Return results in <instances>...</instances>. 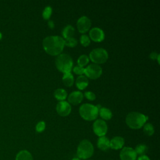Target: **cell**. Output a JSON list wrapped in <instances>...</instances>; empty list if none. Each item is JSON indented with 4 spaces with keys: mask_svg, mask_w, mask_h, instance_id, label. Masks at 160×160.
<instances>
[{
    "mask_svg": "<svg viewBox=\"0 0 160 160\" xmlns=\"http://www.w3.org/2000/svg\"><path fill=\"white\" fill-rule=\"evenodd\" d=\"M90 59L96 64L105 62L108 58V54L106 49L99 48L92 49L89 53Z\"/></svg>",
    "mask_w": 160,
    "mask_h": 160,
    "instance_id": "cell-6",
    "label": "cell"
},
{
    "mask_svg": "<svg viewBox=\"0 0 160 160\" xmlns=\"http://www.w3.org/2000/svg\"><path fill=\"white\" fill-rule=\"evenodd\" d=\"M71 108L68 102L61 101L56 105V111L58 113L62 116H66L71 112Z\"/></svg>",
    "mask_w": 160,
    "mask_h": 160,
    "instance_id": "cell-11",
    "label": "cell"
},
{
    "mask_svg": "<svg viewBox=\"0 0 160 160\" xmlns=\"http://www.w3.org/2000/svg\"><path fill=\"white\" fill-rule=\"evenodd\" d=\"M94 132L99 137L104 136L108 131V126L106 122L102 119L96 120L92 126Z\"/></svg>",
    "mask_w": 160,
    "mask_h": 160,
    "instance_id": "cell-8",
    "label": "cell"
},
{
    "mask_svg": "<svg viewBox=\"0 0 160 160\" xmlns=\"http://www.w3.org/2000/svg\"><path fill=\"white\" fill-rule=\"evenodd\" d=\"M71 160H81V159H80L79 158H78L76 157V158H73Z\"/></svg>",
    "mask_w": 160,
    "mask_h": 160,
    "instance_id": "cell-34",
    "label": "cell"
},
{
    "mask_svg": "<svg viewBox=\"0 0 160 160\" xmlns=\"http://www.w3.org/2000/svg\"><path fill=\"white\" fill-rule=\"evenodd\" d=\"M98 148L103 151H108L109 148V139L105 136L99 137L97 141Z\"/></svg>",
    "mask_w": 160,
    "mask_h": 160,
    "instance_id": "cell-15",
    "label": "cell"
},
{
    "mask_svg": "<svg viewBox=\"0 0 160 160\" xmlns=\"http://www.w3.org/2000/svg\"><path fill=\"white\" fill-rule=\"evenodd\" d=\"M84 96L87 99L91 101H93L96 98L95 94L91 91H86L84 92Z\"/></svg>",
    "mask_w": 160,
    "mask_h": 160,
    "instance_id": "cell-30",
    "label": "cell"
},
{
    "mask_svg": "<svg viewBox=\"0 0 160 160\" xmlns=\"http://www.w3.org/2000/svg\"><path fill=\"white\" fill-rule=\"evenodd\" d=\"M2 38V34H1V33L0 32V39Z\"/></svg>",
    "mask_w": 160,
    "mask_h": 160,
    "instance_id": "cell-35",
    "label": "cell"
},
{
    "mask_svg": "<svg viewBox=\"0 0 160 160\" xmlns=\"http://www.w3.org/2000/svg\"><path fill=\"white\" fill-rule=\"evenodd\" d=\"M79 111L81 116L87 121L94 120L98 115V109L96 106L89 103L82 104Z\"/></svg>",
    "mask_w": 160,
    "mask_h": 160,
    "instance_id": "cell-5",
    "label": "cell"
},
{
    "mask_svg": "<svg viewBox=\"0 0 160 160\" xmlns=\"http://www.w3.org/2000/svg\"><path fill=\"white\" fill-rule=\"evenodd\" d=\"M90 38L96 42L102 41L104 38V34L103 31L99 28H93L89 31Z\"/></svg>",
    "mask_w": 160,
    "mask_h": 160,
    "instance_id": "cell-12",
    "label": "cell"
},
{
    "mask_svg": "<svg viewBox=\"0 0 160 160\" xmlns=\"http://www.w3.org/2000/svg\"><path fill=\"white\" fill-rule=\"evenodd\" d=\"M143 131L147 136H151L154 134V129L153 126L151 123H147L143 126Z\"/></svg>",
    "mask_w": 160,
    "mask_h": 160,
    "instance_id": "cell-23",
    "label": "cell"
},
{
    "mask_svg": "<svg viewBox=\"0 0 160 160\" xmlns=\"http://www.w3.org/2000/svg\"><path fill=\"white\" fill-rule=\"evenodd\" d=\"M98 112L99 113L100 116L105 120L110 119L112 116V112L111 111V110L106 108H101L99 109Z\"/></svg>",
    "mask_w": 160,
    "mask_h": 160,
    "instance_id": "cell-19",
    "label": "cell"
},
{
    "mask_svg": "<svg viewBox=\"0 0 160 160\" xmlns=\"http://www.w3.org/2000/svg\"><path fill=\"white\" fill-rule=\"evenodd\" d=\"M73 72L76 74L82 75L84 73V68L79 66H76L73 68Z\"/></svg>",
    "mask_w": 160,
    "mask_h": 160,
    "instance_id": "cell-29",
    "label": "cell"
},
{
    "mask_svg": "<svg viewBox=\"0 0 160 160\" xmlns=\"http://www.w3.org/2000/svg\"><path fill=\"white\" fill-rule=\"evenodd\" d=\"M62 81L66 86H71L74 83V77L71 72L64 74Z\"/></svg>",
    "mask_w": 160,
    "mask_h": 160,
    "instance_id": "cell-22",
    "label": "cell"
},
{
    "mask_svg": "<svg viewBox=\"0 0 160 160\" xmlns=\"http://www.w3.org/2000/svg\"><path fill=\"white\" fill-rule=\"evenodd\" d=\"M15 160H33V157L28 150H21L17 153Z\"/></svg>",
    "mask_w": 160,
    "mask_h": 160,
    "instance_id": "cell-16",
    "label": "cell"
},
{
    "mask_svg": "<svg viewBox=\"0 0 160 160\" xmlns=\"http://www.w3.org/2000/svg\"><path fill=\"white\" fill-rule=\"evenodd\" d=\"M46 127V124L44 121H39L36 126V131L38 132H42Z\"/></svg>",
    "mask_w": 160,
    "mask_h": 160,
    "instance_id": "cell-28",
    "label": "cell"
},
{
    "mask_svg": "<svg viewBox=\"0 0 160 160\" xmlns=\"http://www.w3.org/2000/svg\"><path fill=\"white\" fill-rule=\"evenodd\" d=\"M83 99L82 93L79 91H73L68 96V102L73 105L79 104Z\"/></svg>",
    "mask_w": 160,
    "mask_h": 160,
    "instance_id": "cell-14",
    "label": "cell"
},
{
    "mask_svg": "<svg viewBox=\"0 0 160 160\" xmlns=\"http://www.w3.org/2000/svg\"><path fill=\"white\" fill-rule=\"evenodd\" d=\"M89 84L88 78L83 75L79 76L76 80V85L79 89H84L86 88Z\"/></svg>",
    "mask_w": 160,
    "mask_h": 160,
    "instance_id": "cell-17",
    "label": "cell"
},
{
    "mask_svg": "<svg viewBox=\"0 0 160 160\" xmlns=\"http://www.w3.org/2000/svg\"><path fill=\"white\" fill-rule=\"evenodd\" d=\"M58 69L64 74L71 72L72 68L73 61L71 57L66 53L60 54L58 56L55 61Z\"/></svg>",
    "mask_w": 160,
    "mask_h": 160,
    "instance_id": "cell-4",
    "label": "cell"
},
{
    "mask_svg": "<svg viewBox=\"0 0 160 160\" xmlns=\"http://www.w3.org/2000/svg\"><path fill=\"white\" fill-rule=\"evenodd\" d=\"M121 160H136L138 155L134 148L131 147H123L119 153Z\"/></svg>",
    "mask_w": 160,
    "mask_h": 160,
    "instance_id": "cell-9",
    "label": "cell"
},
{
    "mask_svg": "<svg viewBox=\"0 0 160 160\" xmlns=\"http://www.w3.org/2000/svg\"><path fill=\"white\" fill-rule=\"evenodd\" d=\"M80 42L82 46H88L90 43V39L87 35L82 34L80 38Z\"/></svg>",
    "mask_w": 160,
    "mask_h": 160,
    "instance_id": "cell-27",
    "label": "cell"
},
{
    "mask_svg": "<svg viewBox=\"0 0 160 160\" xmlns=\"http://www.w3.org/2000/svg\"><path fill=\"white\" fill-rule=\"evenodd\" d=\"M84 74L90 79H97L102 74V68L97 64H90L84 68Z\"/></svg>",
    "mask_w": 160,
    "mask_h": 160,
    "instance_id": "cell-7",
    "label": "cell"
},
{
    "mask_svg": "<svg viewBox=\"0 0 160 160\" xmlns=\"http://www.w3.org/2000/svg\"><path fill=\"white\" fill-rule=\"evenodd\" d=\"M54 95V97L57 99L61 101L66 99V98L67 96V92L64 89L58 88L56 90H55Z\"/></svg>",
    "mask_w": 160,
    "mask_h": 160,
    "instance_id": "cell-20",
    "label": "cell"
},
{
    "mask_svg": "<svg viewBox=\"0 0 160 160\" xmlns=\"http://www.w3.org/2000/svg\"><path fill=\"white\" fill-rule=\"evenodd\" d=\"M148 117L138 112H131L128 114L126 118L127 125L131 129H139L144 126Z\"/></svg>",
    "mask_w": 160,
    "mask_h": 160,
    "instance_id": "cell-2",
    "label": "cell"
},
{
    "mask_svg": "<svg viewBox=\"0 0 160 160\" xmlns=\"http://www.w3.org/2000/svg\"><path fill=\"white\" fill-rule=\"evenodd\" d=\"M124 145V139L121 136H115L109 141L110 148L118 150L123 148Z\"/></svg>",
    "mask_w": 160,
    "mask_h": 160,
    "instance_id": "cell-13",
    "label": "cell"
},
{
    "mask_svg": "<svg viewBox=\"0 0 160 160\" xmlns=\"http://www.w3.org/2000/svg\"><path fill=\"white\" fill-rule=\"evenodd\" d=\"M48 26L50 28H53L54 27V22L51 20H49L48 21Z\"/></svg>",
    "mask_w": 160,
    "mask_h": 160,
    "instance_id": "cell-33",
    "label": "cell"
},
{
    "mask_svg": "<svg viewBox=\"0 0 160 160\" xmlns=\"http://www.w3.org/2000/svg\"><path fill=\"white\" fill-rule=\"evenodd\" d=\"M78 66L81 67H84L89 62V58L85 55V54H82L80 56L78 59Z\"/></svg>",
    "mask_w": 160,
    "mask_h": 160,
    "instance_id": "cell-24",
    "label": "cell"
},
{
    "mask_svg": "<svg viewBox=\"0 0 160 160\" xmlns=\"http://www.w3.org/2000/svg\"><path fill=\"white\" fill-rule=\"evenodd\" d=\"M136 160H151L150 158L146 154V155H142V156H139V157L137 158Z\"/></svg>",
    "mask_w": 160,
    "mask_h": 160,
    "instance_id": "cell-32",
    "label": "cell"
},
{
    "mask_svg": "<svg viewBox=\"0 0 160 160\" xmlns=\"http://www.w3.org/2000/svg\"><path fill=\"white\" fill-rule=\"evenodd\" d=\"M134 150H135L137 155H139V156L146 155V154L148 152V148L144 144H139L136 146Z\"/></svg>",
    "mask_w": 160,
    "mask_h": 160,
    "instance_id": "cell-21",
    "label": "cell"
},
{
    "mask_svg": "<svg viewBox=\"0 0 160 160\" xmlns=\"http://www.w3.org/2000/svg\"><path fill=\"white\" fill-rule=\"evenodd\" d=\"M149 58L152 59H157L158 62H159V54L156 52H152L149 54Z\"/></svg>",
    "mask_w": 160,
    "mask_h": 160,
    "instance_id": "cell-31",
    "label": "cell"
},
{
    "mask_svg": "<svg viewBox=\"0 0 160 160\" xmlns=\"http://www.w3.org/2000/svg\"><path fill=\"white\" fill-rule=\"evenodd\" d=\"M78 44V41L76 39L71 37L69 38H67L64 40V44L69 47H74L76 46Z\"/></svg>",
    "mask_w": 160,
    "mask_h": 160,
    "instance_id": "cell-25",
    "label": "cell"
},
{
    "mask_svg": "<svg viewBox=\"0 0 160 160\" xmlns=\"http://www.w3.org/2000/svg\"><path fill=\"white\" fill-rule=\"evenodd\" d=\"M86 160H91V159H86Z\"/></svg>",
    "mask_w": 160,
    "mask_h": 160,
    "instance_id": "cell-36",
    "label": "cell"
},
{
    "mask_svg": "<svg viewBox=\"0 0 160 160\" xmlns=\"http://www.w3.org/2000/svg\"><path fill=\"white\" fill-rule=\"evenodd\" d=\"M90 19L85 16H82L79 18L77 21V28L79 32L84 33L88 31L91 26Z\"/></svg>",
    "mask_w": 160,
    "mask_h": 160,
    "instance_id": "cell-10",
    "label": "cell"
},
{
    "mask_svg": "<svg viewBox=\"0 0 160 160\" xmlns=\"http://www.w3.org/2000/svg\"><path fill=\"white\" fill-rule=\"evenodd\" d=\"M64 45V39L59 36H47L42 41V46L45 51L52 56L59 54Z\"/></svg>",
    "mask_w": 160,
    "mask_h": 160,
    "instance_id": "cell-1",
    "label": "cell"
},
{
    "mask_svg": "<svg viewBox=\"0 0 160 160\" xmlns=\"http://www.w3.org/2000/svg\"><path fill=\"white\" fill-rule=\"evenodd\" d=\"M94 154V146L88 139L82 140L78 144L76 151L77 158L80 159H89Z\"/></svg>",
    "mask_w": 160,
    "mask_h": 160,
    "instance_id": "cell-3",
    "label": "cell"
},
{
    "mask_svg": "<svg viewBox=\"0 0 160 160\" xmlns=\"http://www.w3.org/2000/svg\"><path fill=\"white\" fill-rule=\"evenodd\" d=\"M51 14H52V8L51 6H48L44 8L42 12V17L45 19H48L50 18Z\"/></svg>",
    "mask_w": 160,
    "mask_h": 160,
    "instance_id": "cell-26",
    "label": "cell"
},
{
    "mask_svg": "<svg viewBox=\"0 0 160 160\" xmlns=\"http://www.w3.org/2000/svg\"><path fill=\"white\" fill-rule=\"evenodd\" d=\"M74 33V29L71 25H69V24L65 26L63 28L62 31V36L65 39L72 37Z\"/></svg>",
    "mask_w": 160,
    "mask_h": 160,
    "instance_id": "cell-18",
    "label": "cell"
}]
</instances>
